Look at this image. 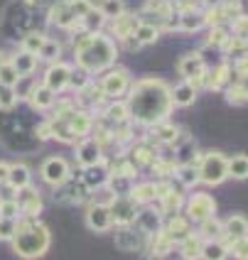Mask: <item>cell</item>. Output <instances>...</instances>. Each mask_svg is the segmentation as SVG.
I'll list each match as a JSON object with an SVG mask.
<instances>
[{
  "mask_svg": "<svg viewBox=\"0 0 248 260\" xmlns=\"http://www.w3.org/2000/svg\"><path fill=\"white\" fill-rule=\"evenodd\" d=\"M170 99H172V106L187 108V106H192L197 101V86L192 81H179V84H175L170 88Z\"/></svg>",
  "mask_w": 248,
  "mask_h": 260,
  "instance_id": "603a6c76",
  "label": "cell"
},
{
  "mask_svg": "<svg viewBox=\"0 0 248 260\" xmlns=\"http://www.w3.org/2000/svg\"><path fill=\"white\" fill-rule=\"evenodd\" d=\"M101 155H103V147L94 138H81V143L76 145V162L79 167H94L101 162Z\"/></svg>",
  "mask_w": 248,
  "mask_h": 260,
  "instance_id": "4fadbf2b",
  "label": "cell"
},
{
  "mask_svg": "<svg viewBox=\"0 0 248 260\" xmlns=\"http://www.w3.org/2000/svg\"><path fill=\"white\" fill-rule=\"evenodd\" d=\"M17 231V221L13 218H0V241H13Z\"/></svg>",
  "mask_w": 248,
  "mask_h": 260,
  "instance_id": "f907efd6",
  "label": "cell"
},
{
  "mask_svg": "<svg viewBox=\"0 0 248 260\" xmlns=\"http://www.w3.org/2000/svg\"><path fill=\"white\" fill-rule=\"evenodd\" d=\"M177 69H179V76L184 81H192L194 86H199L206 74V61L199 52H190V54H184V57L179 59V67Z\"/></svg>",
  "mask_w": 248,
  "mask_h": 260,
  "instance_id": "52a82bcc",
  "label": "cell"
},
{
  "mask_svg": "<svg viewBox=\"0 0 248 260\" xmlns=\"http://www.w3.org/2000/svg\"><path fill=\"white\" fill-rule=\"evenodd\" d=\"M59 54H61V44L57 40H44L42 49L37 52V59H44V61H59Z\"/></svg>",
  "mask_w": 248,
  "mask_h": 260,
  "instance_id": "f6af8a7d",
  "label": "cell"
},
{
  "mask_svg": "<svg viewBox=\"0 0 248 260\" xmlns=\"http://www.w3.org/2000/svg\"><path fill=\"white\" fill-rule=\"evenodd\" d=\"M128 197H131L138 206H140V204L155 202V184H150V182H143V184H138V187L133 184V189H131V194H128Z\"/></svg>",
  "mask_w": 248,
  "mask_h": 260,
  "instance_id": "f35d334b",
  "label": "cell"
},
{
  "mask_svg": "<svg viewBox=\"0 0 248 260\" xmlns=\"http://www.w3.org/2000/svg\"><path fill=\"white\" fill-rule=\"evenodd\" d=\"M179 209H182V194H179V191L170 189L165 197H160V214H170V216H175Z\"/></svg>",
  "mask_w": 248,
  "mask_h": 260,
  "instance_id": "ab89813d",
  "label": "cell"
},
{
  "mask_svg": "<svg viewBox=\"0 0 248 260\" xmlns=\"http://www.w3.org/2000/svg\"><path fill=\"white\" fill-rule=\"evenodd\" d=\"M199 162V159H197ZM197 162H187V165H177V179H179V184L182 187H197L199 184V167H197Z\"/></svg>",
  "mask_w": 248,
  "mask_h": 260,
  "instance_id": "4dcf8cb0",
  "label": "cell"
},
{
  "mask_svg": "<svg viewBox=\"0 0 248 260\" xmlns=\"http://www.w3.org/2000/svg\"><path fill=\"white\" fill-rule=\"evenodd\" d=\"M106 96H103L101 86H94V84H88L86 88H81L79 93H76V103H79V108L81 111H96V108H106Z\"/></svg>",
  "mask_w": 248,
  "mask_h": 260,
  "instance_id": "ac0fdd59",
  "label": "cell"
},
{
  "mask_svg": "<svg viewBox=\"0 0 248 260\" xmlns=\"http://www.w3.org/2000/svg\"><path fill=\"white\" fill-rule=\"evenodd\" d=\"M160 37V29L155 27V25H150V22H140L138 29L133 32V40L138 47H147V44H152L155 40Z\"/></svg>",
  "mask_w": 248,
  "mask_h": 260,
  "instance_id": "e575fe53",
  "label": "cell"
},
{
  "mask_svg": "<svg viewBox=\"0 0 248 260\" xmlns=\"http://www.w3.org/2000/svg\"><path fill=\"white\" fill-rule=\"evenodd\" d=\"M3 61H8V59H5V54H3V52H0V64H3Z\"/></svg>",
  "mask_w": 248,
  "mask_h": 260,
  "instance_id": "6f0895ef",
  "label": "cell"
},
{
  "mask_svg": "<svg viewBox=\"0 0 248 260\" xmlns=\"http://www.w3.org/2000/svg\"><path fill=\"white\" fill-rule=\"evenodd\" d=\"M22 211L17 202H0V218H13V221H20Z\"/></svg>",
  "mask_w": 248,
  "mask_h": 260,
  "instance_id": "681fc988",
  "label": "cell"
},
{
  "mask_svg": "<svg viewBox=\"0 0 248 260\" xmlns=\"http://www.w3.org/2000/svg\"><path fill=\"white\" fill-rule=\"evenodd\" d=\"M44 40L47 37H44V32H40V29H32L27 35H22V52H29V54L37 57V52L42 49Z\"/></svg>",
  "mask_w": 248,
  "mask_h": 260,
  "instance_id": "60d3db41",
  "label": "cell"
},
{
  "mask_svg": "<svg viewBox=\"0 0 248 260\" xmlns=\"http://www.w3.org/2000/svg\"><path fill=\"white\" fill-rule=\"evenodd\" d=\"M103 20H106V17H103V15L96 10V5H94V10L79 20V29H81V32H99V29L103 27Z\"/></svg>",
  "mask_w": 248,
  "mask_h": 260,
  "instance_id": "b9f144b4",
  "label": "cell"
},
{
  "mask_svg": "<svg viewBox=\"0 0 248 260\" xmlns=\"http://www.w3.org/2000/svg\"><path fill=\"white\" fill-rule=\"evenodd\" d=\"M15 103H17V96H15L13 86H3L0 84V111H13Z\"/></svg>",
  "mask_w": 248,
  "mask_h": 260,
  "instance_id": "c3c4849f",
  "label": "cell"
},
{
  "mask_svg": "<svg viewBox=\"0 0 248 260\" xmlns=\"http://www.w3.org/2000/svg\"><path fill=\"white\" fill-rule=\"evenodd\" d=\"M108 167L106 165H94V167H84V174H81V184L86 187V191H96V189H103L108 184Z\"/></svg>",
  "mask_w": 248,
  "mask_h": 260,
  "instance_id": "d6986e66",
  "label": "cell"
},
{
  "mask_svg": "<svg viewBox=\"0 0 248 260\" xmlns=\"http://www.w3.org/2000/svg\"><path fill=\"white\" fill-rule=\"evenodd\" d=\"M47 20H49V25H57V27H61V29H76L79 27V17L72 13L69 0H57V3L49 8Z\"/></svg>",
  "mask_w": 248,
  "mask_h": 260,
  "instance_id": "7c38bea8",
  "label": "cell"
},
{
  "mask_svg": "<svg viewBox=\"0 0 248 260\" xmlns=\"http://www.w3.org/2000/svg\"><path fill=\"white\" fill-rule=\"evenodd\" d=\"M74 54H76V67L94 74L111 69L116 64L118 47L103 32H81L79 37H74Z\"/></svg>",
  "mask_w": 248,
  "mask_h": 260,
  "instance_id": "7a4b0ae2",
  "label": "cell"
},
{
  "mask_svg": "<svg viewBox=\"0 0 248 260\" xmlns=\"http://www.w3.org/2000/svg\"><path fill=\"white\" fill-rule=\"evenodd\" d=\"M202 248H204V238L199 233H190L187 238L179 241V253L184 260H202Z\"/></svg>",
  "mask_w": 248,
  "mask_h": 260,
  "instance_id": "4316f807",
  "label": "cell"
},
{
  "mask_svg": "<svg viewBox=\"0 0 248 260\" xmlns=\"http://www.w3.org/2000/svg\"><path fill=\"white\" fill-rule=\"evenodd\" d=\"M69 8H72V13L81 20L86 13L94 10V3H91V0H69Z\"/></svg>",
  "mask_w": 248,
  "mask_h": 260,
  "instance_id": "816d5d0a",
  "label": "cell"
},
{
  "mask_svg": "<svg viewBox=\"0 0 248 260\" xmlns=\"http://www.w3.org/2000/svg\"><path fill=\"white\" fill-rule=\"evenodd\" d=\"M54 101H57V93L54 91H49L42 84H35L32 93H29V103H32L35 111H49L54 106Z\"/></svg>",
  "mask_w": 248,
  "mask_h": 260,
  "instance_id": "484cf974",
  "label": "cell"
},
{
  "mask_svg": "<svg viewBox=\"0 0 248 260\" xmlns=\"http://www.w3.org/2000/svg\"><path fill=\"white\" fill-rule=\"evenodd\" d=\"M8 184H13L15 189H22V187H29L32 182V172H29L27 165H10L8 167Z\"/></svg>",
  "mask_w": 248,
  "mask_h": 260,
  "instance_id": "f1b7e54d",
  "label": "cell"
},
{
  "mask_svg": "<svg viewBox=\"0 0 248 260\" xmlns=\"http://www.w3.org/2000/svg\"><path fill=\"white\" fill-rule=\"evenodd\" d=\"M15 202H17V206H20L22 216H27V218H35L40 211H42V197H40L37 189H32V187L17 189Z\"/></svg>",
  "mask_w": 248,
  "mask_h": 260,
  "instance_id": "2e32d148",
  "label": "cell"
},
{
  "mask_svg": "<svg viewBox=\"0 0 248 260\" xmlns=\"http://www.w3.org/2000/svg\"><path fill=\"white\" fill-rule=\"evenodd\" d=\"M162 231L167 233L175 243H179L182 238H187L192 233V221L184 216H179V214H175V216H170V221L162 226Z\"/></svg>",
  "mask_w": 248,
  "mask_h": 260,
  "instance_id": "cb8c5ba5",
  "label": "cell"
},
{
  "mask_svg": "<svg viewBox=\"0 0 248 260\" xmlns=\"http://www.w3.org/2000/svg\"><path fill=\"white\" fill-rule=\"evenodd\" d=\"M138 25H140V20H138L135 15L123 13L111 22V32H113V37H118L120 42H126L128 37H133V32L138 29Z\"/></svg>",
  "mask_w": 248,
  "mask_h": 260,
  "instance_id": "44dd1931",
  "label": "cell"
},
{
  "mask_svg": "<svg viewBox=\"0 0 248 260\" xmlns=\"http://www.w3.org/2000/svg\"><path fill=\"white\" fill-rule=\"evenodd\" d=\"M35 138H37V140H49V138H52V128H49V120H44V123H40V125L35 128Z\"/></svg>",
  "mask_w": 248,
  "mask_h": 260,
  "instance_id": "11a10c76",
  "label": "cell"
},
{
  "mask_svg": "<svg viewBox=\"0 0 248 260\" xmlns=\"http://www.w3.org/2000/svg\"><path fill=\"white\" fill-rule=\"evenodd\" d=\"M234 258L238 260H248V236H243V238H238V241H234Z\"/></svg>",
  "mask_w": 248,
  "mask_h": 260,
  "instance_id": "f5cc1de1",
  "label": "cell"
},
{
  "mask_svg": "<svg viewBox=\"0 0 248 260\" xmlns=\"http://www.w3.org/2000/svg\"><path fill=\"white\" fill-rule=\"evenodd\" d=\"M13 69L17 72V76H32L35 67H37V57L29 54V52H17L13 59H10Z\"/></svg>",
  "mask_w": 248,
  "mask_h": 260,
  "instance_id": "f546056e",
  "label": "cell"
},
{
  "mask_svg": "<svg viewBox=\"0 0 248 260\" xmlns=\"http://www.w3.org/2000/svg\"><path fill=\"white\" fill-rule=\"evenodd\" d=\"M116 246L120 250H143V248H147V236H143L138 229H133V223L131 226H118Z\"/></svg>",
  "mask_w": 248,
  "mask_h": 260,
  "instance_id": "5bb4252c",
  "label": "cell"
},
{
  "mask_svg": "<svg viewBox=\"0 0 248 260\" xmlns=\"http://www.w3.org/2000/svg\"><path fill=\"white\" fill-rule=\"evenodd\" d=\"M152 128V138H155V143H160V145H172L177 140V135H179V130L182 128H177V125H170V123H158V125H150Z\"/></svg>",
  "mask_w": 248,
  "mask_h": 260,
  "instance_id": "836d02e7",
  "label": "cell"
},
{
  "mask_svg": "<svg viewBox=\"0 0 248 260\" xmlns=\"http://www.w3.org/2000/svg\"><path fill=\"white\" fill-rule=\"evenodd\" d=\"M52 243V236H49V229L44 223H37L35 218H27L25 221H17V231H15L13 238V250L25 260H35L42 258L47 253V248Z\"/></svg>",
  "mask_w": 248,
  "mask_h": 260,
  "instance_id": "3957f363",
  "label": "cell"
},
{
  "mask_svg": "<svg viewBox=\"0 0 248 260\" xmlns=\"http://www.w3.org/2000/svg\"><path fill=\"white\" fill-rule=\"evenodd\" d=\"M96 5V10L103 15V17H108V20H116L118 15L126 13V3L123 0H99V3H94Z\"/></svg>",
  "mask_w": 248,
  "mask_h": 260,
  "instance_id": "74e56055",
  "label": "cell"
},
{
  "mask_svg": "<svg viewBox=\"0 0 248 260\" xmlns=\"http://www.w3.org/2000/svg\"><path fill=\"white\" fill-rule=\"evenodd\" d=\"M128 116L140 125H158L172 113L170 86L160 79H143L128 91Z\"/></svg>",
  "mask_w": 248,
  "mask_h": 260,
  "instance_id": "6da1fadb",
  "label": "cell"
},
{
  "mask_svg": "<svg viewBox=\"0 0 248 260\" xmlns=\"http://www.w3.org/2000/svg\"><path fill=\"white\" fill-rule=\"evenodd\" d=\"M86 226L96 233H106L113 229V216H111V209L106 204H88L86 209Z\"/></svg>",
  "mask_w": 248,
  "mask_h": 260,
  "instance_id": "8fae6325",
  "label": "cell"
},
{
  "mask_svg": "<svg viewBox=\"0 0 248 260\" xmlns=\"http://www.w3.org/2000/svg\"><path fill=\"white\" fill-rule=\"evenodd\" d=\"M177 243L167 236L165 231L155 233V236H150L147 238V248H150V255H155V258H162V255H167V253H172V248Z\"/></svg>",
  "mask_w": 248,
  "mask_h": 260,
  "instance_id": "83f0119b",
  "label": "cell"
},
{
  "mask_svg": "<svg viewBox=\"0 0 248 260\" xmlns=\"http://www.w3.org/2000/svg\"><path fill=\"white\" fill-rule=\"evenodd\" d=\"M158 157H160V155H158L155 147H150V145H135V147H131L128 162H131L135 170H150Z\"/></svg>",
  "mask_w": 248,
  "mask_h": 260,
  "instance_id": "ffe728a7",
  "label": "cell"
},
{
  "mask_svg": "<svg viewBox=\"0 0 248 260\" xmlns=\"http://www.w3.org/2000/svg\"><path fill=\"white\" fill-rule=\"evenodd\" d=\"M229 258V248L224 241H204L202 248V260H226Z\"/></svg>",
  "mask_w": 248,
  "mask_h": 260,
  "instance_id": "d590c367",
  "label": "cell"
},
{
  "mask_svg": "<svg viewBox=\"0 0 248 260\" xmlns=\"http://www.w3.org/2000/svg\"><path fill=\"white\" fill-rule=\"evenodd\" d=\"M162 226H165V221H162V214L158 209H138V214L133 218V229H138L147 238L160 233Z\"/></svg>",
  "mask_w": 248,
  "mask_h": 260,
  "instance_id": "30bf717a",
  "label": "cell"
},
{
  "mask_svg": "<svg viewBox=\"0 0 248 260\" xmlns=\"http://www.w3.org/2000/svg\"><path fill=\"white\" fill-rule=\"evenodd\" d=\"M226 170L234 179H248V155H234L231 159H226Z\"/></svg>",
  "mask_w": 248,
  "mask_h": 260,
  "instance_id": "8d00e7d4",
  "label": "cell"
},
{
  "mask_svg": "<svg viewBox=\"0 0 248 260\" xmlns=\"http://www.w3.org/2000/svg\"><path fill=\"white\" fill-rule=\"evenodd\" d=\"M88 84H91V74L84 72L81 67H76V69H72L69 72V84H67V88H72V91H81V88H86Z\"/></svg>",
  "mask_w": 248,
  "mask_h": 260,
  "instance_id": "7bdbcfd3",
  "label": "cell"
},
{
  "mask_svg": "<svg viewBox=\"0 0 248 260\" xmlns=\"http://www.w3.org/2000/svg\"><path fill=\"white\" fill-rule=\"evenodd\" d=\"M231 3H234V0H231Z\"/></svg>",
  "mask_w": 248,
  "mask_h": 260,
  "instance_id": "680465c9",
  "label": "cell"
},
{
  "mask_svg": "<svg viewBox=\"0 0 248 260\" xmlns=\"http://www.w3.org/2000/svg\"><path fill=\"white\" fill-rule=\"evenodd\" d=\"M204 25H206V15L202 13V10L187 8V10H182V13H179V22H177V27L182 29V32H199Z\"/></svg>",
  "mask_w": 248,
  "mask_h": 260,
  "instance_id": "d4e9b609",
  "label": "cell"
},
{
  "mask_svg": "<svg viewBox=\"0 0 248 260\" xmlns=\"http://www.w3.org/2000/svg\"><path fill=\"white\" fill-rule=\"evenodd\" d=\"M111 216H113V226H131L135 214H138V204L131 197H113V202L108 204Z\"/></svg>",
  "mask_w": 248,
  "mask_h": 260,
  "instance_id": "ba28073f",
  "label": "cell"
},
{
  "mask_svg": "<svg viewBox=\"0 0 248 260\" xmlns=\"http://www.w3.org/2000/svg\"><path fill=\"white\" fill-rule=\"evenodd\" d=\"M199 236H202L204 241H221V238H224V226H221V221H216V218H209V221H204V223H202V231H199Z\"/></svg>",
  "mask_w": 248,
  "mask_h": 260,
  "instance_id": "ee69618b",
  "label": "cell"
},
{
  "mask_svg": "<svg viewBox=\"0 0 248 260\" xmlns=\"http://www.w3.org/2000/svg\"><path fill=\"white\" fill-rule=\"evenodd\" d=\"M72 177V170H69V162L64 157H49L44 159L42 165V179L49 184V187H59L61 182H67Z\"/></svg>",
  "mask_w": 248,
  "mask_h": 260,
  "instance_id": "9c48e42d",
  "label": "cell"
},
{
  "mask_svg": "<svg viewBox=\"0 0 248 260\" xmlns=\"http://www.w3.org/2000/svg\"><path fill=\"white\" fill-rule=\"evenodd\" d=\"M133 184H135V179H133V177H128V174H120V172H111V177H108V184H106V187L111 189L116 197H126V194H131Z\"/></svg>",
  "mask_w": 248,
  "mask_h": 260,
  "instance_id": "1f68e13d",
  "label": "cell"
},
{
  "mask_svg": "<svg viewBox=\"0 0 248 260\" xmlns=\"http://www.w3.org/2000/svg\"><path fill=\"white\" fill-rule=\"evenodd\" d=\"M103 91V96L106 99H111V101H118L120 96H126L128 91H131V76L126 69H113L111 74H106L103 76V81L99 84Z\"/></svg>",
  "mask_w": 248,
  "mask_h": 260,
  "instance_id": "8992f818",
  "label": "cell"
},
{
  "mask_svg": "<svg viewBox=\"0 0 248 260\" xmlns=\"http://www.w3.org/2000/svg\"><path fill=\"white\" fill-rule=\"evenodd\" d=\"M17 79H20V76H17V72L13 69V64H10V61H3V64H0V84H3V86H15Z\"/></svg>",
  "mask_w": 248,
  "mask_h": 260,
  "instance_id": "7dc6e473",
  "label": "cell"
},
{
  "mask_svg": "<svg viewBox=\"0 0 248 260\" xmlns=\"http://www.w3.org/2000/svg\"><path fill=\"white\" fill-rule=\"evenodd\" d=\"M231 40V32H226V25H216V27H211V35H209V44H214V47H226V42Z\"/></svg>",
  "mask_w": 248,
  "mask_h": 260,
  "instance_id": "bcb514c9",
  "label": "cell"
},
{
  "mask_svg": "<svg viewBox=\"0 0 248 260\" xmlns=\"http://www.w3.org/2000/svg\"><path fill=\"white\" fill-rule=\"evenodd\" d=\"M69 72H72V67H67V64H52L47 72H44V84L49 91H54V93H61V91H67V84H69Z\"/></svg>",
  "mask_w": 248,
  "mask_h": 260,
  "instance_id": "e0dca14e",
  "label": "cell"
},
{
  "mask_svg": "<svg viewBox=\"0 0 248 260\" xmlns=\"http://www.w3.org/2000/svg\"><path fill=\"white\" fill-rule=\"evenodd\" d=\"M8 167H10V165H5V162H0V184H3V182L8 179Z\"/></svg>",
  "mask_w": 248,
  "mask_h": 260,
  "instance_id": "9f6ffc18",
  "label": "cell"
},
{
  "mask_svg": "<svg viewBox=\"0 0 248 260\" xmlns=\"http://www.w3.org/2000/svg\"><path fill=\"white\" fill-rule=\"evenodd\" d=\"M15 197H17V189L8 182H3L0 184V202H15Z\"/></svg>",
  "mask_w": 248,
  "mask_h": 260,
  "instance_id": "db71d44e",
  "label": "cell"
},
{
  "mask_svg": "<svg viewBox=\"0 0 248 260\" xmlns=\"http://www.w3.org/2000/svg\"><path fill=\"white\" fill-rule=\"evenodd\" d=\"M229 79H231V69H229L226 64H221V67H216L214 72H206L202 81H206V84H209V88H214V91H221V88H226Z\"/></svg>",
  "mask_w": 248,
  "mask_h": 260,
  "instance_id": "d6a6232c",
  "label": "cell"
},
{
  "mask_svg": "<svg viewBox=\"0 0 248 260\" xmlns=\"http://www.w3.org/2000/svg\"><path fill=\"white\" fill-rule=\"evenodd\" d=\"M86 194L88 191L81 182L67 179V182H61L59 187H54V202L57 204H79V202H84Z\"/></svg>",
  "mask_w": 248,
  "mask_h": 260,
  "instance_id": "9a60e30c",
  "label": "cell"
},
{
  "mask_svg": "<svg viewBox=\"0 0 248 260\" xmlns=\"http://www.w3.org/2000/svg\"><path fill=\"white\" fill-rule=\"evenodd\" d=\"M214 214H216V202H214L211 194L194 191L187 199V218L194 223H204L209 218H214Z\"/></svg>",
  "mask_w": 248,
  "mask_h": 260,
  "instance_id": "5b68a950",
  "label": "cell"
},
{
  "mask_svg": "<svg viewBox=\"0 0 248 260\" xmlns=\"http://www.w3.org/2000/svg\"><path fill=\"white\" fill-rule=\"evenodd\" d=\"M221 226H224V238H226L229 243H234L238 238L248 236V218L241 216V214H231Z\"/></svg>",
  "mask_w": 248,
  "mask_h": 260,
  "instance_id": "7402d4cb",
  "label": "cell"
},
{
  "mask_svg": "<svg viewBox=\"0 0 248 260\" xmlns=\"http://www.w3.org/2000/svg\"><path fill=\"white\" fill-rule=\"evenodd\" d=\"M197 167H199V182H204L209 187H216L229 177L226 157L221 152H206L204 157L197 162Z\"/></svg>",
  "mask_w": 248,
  "mask_h": 260,
  "instance_id": "277c9868",
  "label": "cell"
}]
</instances>
